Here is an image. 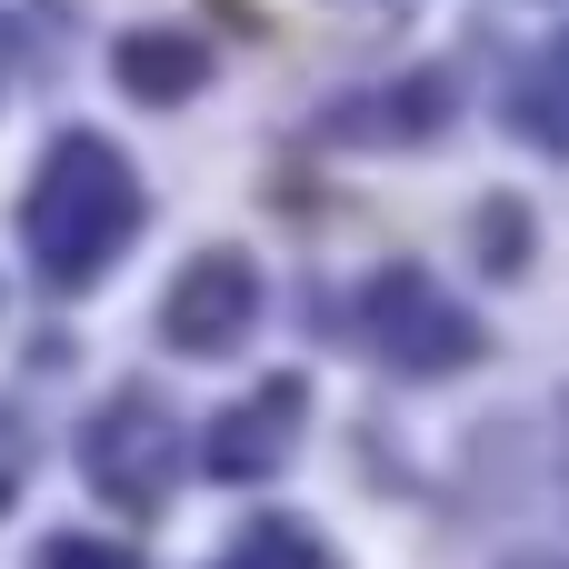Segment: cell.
<instances>
[{
	"instance_id": "3957f363",
	"label": "cell",
	"mask_w": 569,
	"mask_h": 569,
	"mask_svg": "<svg viewBox=\"0 0 569 569\" xmlns=\"http://www.w3.org/2000/svg\"><path fill=\"white\" fill-rule=\"evenodd\" d=\"M200 40H170V30H150V40H120V80L140 90V100H190L200 90Z\"/></svg>"
},
{
	"instance_id": "7a4b0ae2",
	"label": "cell",
	"mask_w": 569,
	"mask_h": 569,
	"mask_svg": "<svg viewBox=\"0 0 569 569\" xmlns=\"http://www.w3.org/2000/svg\"><path fill=\"white\" fill-rule=\"evenodd\" d=\"M250 270L240 260H190V280L170 290V310H160V330H170V350H230V330L250 320Z\"/></svg>"
},
{
	"instance_id": "277c9868",
	"label": "cell",
	"mask_w": 569,
	"mask_h": 569,
	"mask_svg": "<svg viewBox=\"0 0 569 569\" xmlns=\"http://www.w3.org/2000/svg\"><path fill=\"white\" fill-rule=\"evenodd\" d=\"M520 120H530L540 140H569V40L550 50V70H540V80L520 90Z\"/></svg>"
},
{
	"instance_id": "6da1fadb",
	"label": "cell",
	"mask_w": 569,
	"mask_h": 569,
	"mask_svg": "<svg viewBox=\"0 0 569 569\" xmlns=\"http://www.w3.org/2000/svg\"><path fill=\"white\" fill-rule=\"evenodd\" d=\"M120 230H130V170H120L100 140H70V150L50 160L40 200H30V240H40V260H50L60 280H80Z\"/></svg>"
}]
</instances>
